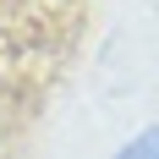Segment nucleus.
I'll use <instances>...</instances> for the list:
<instances>
[{"label":"nucleus","instance_id":"f257e3e1","mask_svg":"<svg viewBox=\"0 0 159 159\" xmlns=\"http://www.w3.org/2000/svg\"><path fill=\"white\" fill-rule=\"evenodd\" d=\"M115 159H159V126H148V132H137V137H132V143L121 148Z\"/></svg>","mask_w":159,"mask_h":159}]
</instances>
